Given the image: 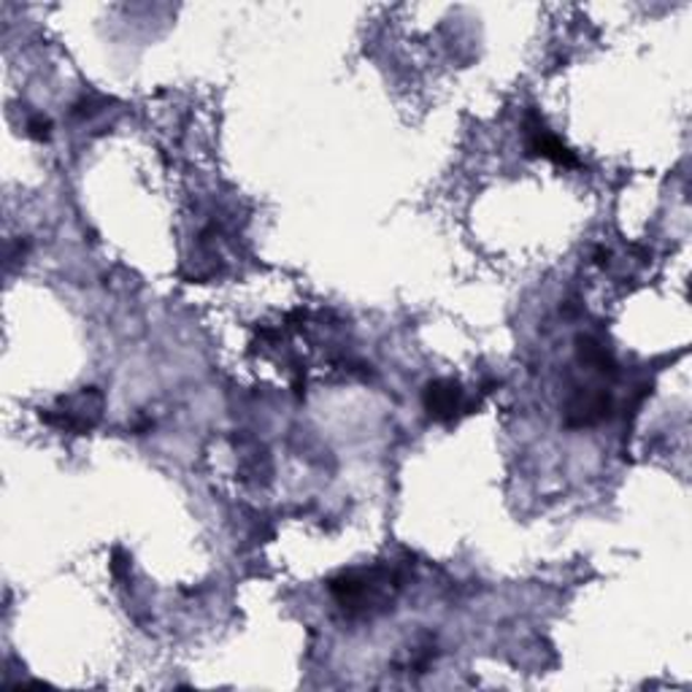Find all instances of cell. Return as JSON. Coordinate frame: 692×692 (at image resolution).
Here are the masks:
<instances>
[{
    "label": "cell",
    "instance_id": "7a4b0ae2",
    "mask_svg": "<svg viewBox=\"0 0 692 692\" xmlns=\"http://www.w3.org/2000/svg\"><path fill=\"white\" fill-rule=\"evenodd\" d=\"M106 398L98 388H82L71 395H60L54 407L41 411V422L49 428L66 430V433L84 435L96 430L103 420Z\"/></svg>",
    "mask_w": 692,
    "mask_h": 692
},
{
    "label": "cell",
    "instance_id": "6da1fadb",
    "mask_svg": "<svg viewBox=\"0 0 692 692\" xmlns=\"http://www.w3.org/2000/svg\"><path fill=\"white\" fill-rule=\"evenodd\" d=\"M335 606L344 611L352 620H371V616L384 614L395 603L398 590H401V573L392 569H358L344 571L328 584Z\"/></svg>",
    "mask_w": 692,
    "mask_h": 692
},
{
    "label": "cell",
    "instance_id": "8992f818",
    "mask_svg": "<svg viewBox=\"0 0 692 692\" xmlns=\"http://www.w3.org/2000/svg\"><path fill=\"white\" fill-rule=\"evenodd\" d=\"M24 130H28L30 139L47 141L49 136H52V122H49L43 114H33V117H30V120H28V124H24Z\"/></svg>",
    "mask_w": 692,
    "mask_h": 692
},
{
    "label": "cell",
    "instance_id": "3957f363",
    "mask_svg": "<svg viewBox=\"0 0 692 692\" xmlns=\"http://www.w3.org/2000/svg\"><path fill=\"white\" fill-rule=\"evenodd\" d=\"M422 407H425L428 417L441 425L458 420L465 409V392L454 379H433L422 390Z\"/></svg>",
    "mask_w": 692,
    "mask_h": 692
},
{
    "label": "cell",
    "instance_id": "5b68a950",
    "mask_svg": "<svg viewBox=\"0 0 692 692\" xmlns=\"http://www.w3.org/2000/svg\"><path fill=\"white\" fill-rule=\"evenodd\" d=\"M611 414V398L603 390L579 388L565 403V425L592 428Z\"/></svg>",
    "mask_w": 692,
    "mask_h": 692
},
{
    "label": "cell",
    "instance_id": "277c9868",
    "mask_svg": "<svg viewBox=\"0 0 692 692\" xmlns=\"http://www.w3.org/2000/svg\"><path fill=\"white\" fill-rule=\"evenodd\" d=\"M525 130H528V152L533 154V158L552 160L554 166H563V168H576L579 166L576 154H573L571 149L552 133L550 128H546L541 117L530 114L528 122H525Z\"/></svg>",
    "mask_w": 692,
    "mask_h": 692
}]
</instances>
